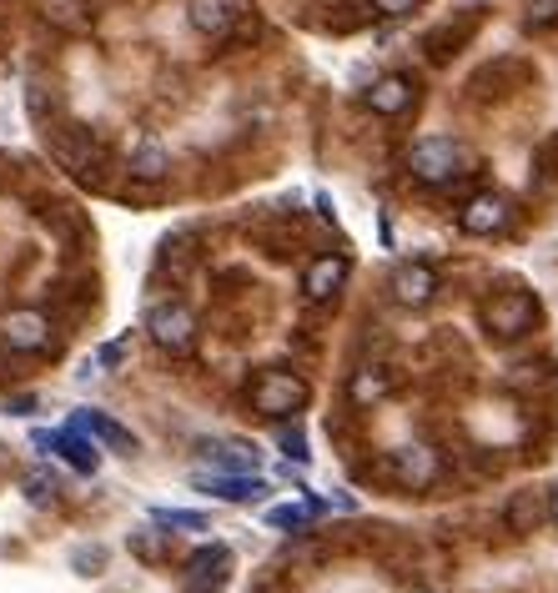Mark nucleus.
Returning <instances> with one entry per match:
<instances>
[{
    "label": "nucleus",
    "instance_id": "b1692460",
    "mask_svg": "<svg viewBox=\"0 0 558 593\" xmlns=\"http://www.w3.org/2000/svg\"><path fill=\"white\" fill-rule=\"evenodd\" d=\"M307 518H312V508L287 503V508H272V513H267V523H272V528H307Z\"/></svg>",
    "mask_w": 558,
    "mask_h": 593
},
{
    "label": "nucleus",
    "instance_id": "6ab92c4d",
    "mask_svg": "<svg viewBox=\"0 0 558 593\" xmlns=\"http://www.w3.org/2000/svg\"><path fill=\"white\" fill-rule=\"evenodd\" d=\"M71 428H81L86 438H101L106 448H116V452H136V438L121 428V423H111L106 413H76V418H71Z\"/></svg>",
    "mask_w": 558,
    "mask_h": 593
},
{
    "label": "nucleus",
    "instance_id": "39448f33",
    "mask_svg": "<svg viewBox=\"0 0 558 593\" xmlns=\"http://www.w3.org/2000/svg\"><path fill=\"white\" fill-rule=\"evenodd\" d=\"M388 483L403 488V493H423V488H433L443 478V458L427 443H407V448H393L383 462Z\"/></svg>",
    "mask_w": 558,
    "mask_h": 593
},
{
    "label": "nucleus",
    "instance_id": "f03ea898",
    "mask_svg": "<svg viewBox=\"0 0 558 593\" xmlns=\"http://www.w3.org/2000/svg\"><path fill=\"white\" fill-rule=\"evenodd\" d=\"M186 21L207 41H241L257 35V21L247 11V0H186Z\"/></svg>",
    "mask_w": 558,
    "mask_h": 593
},
{
    "label": "nucleus",
    "instance_id": "7ed1b4c3",
    "mask_svg": "<svg viewBox=\"0 0 558 593\" xmlns=\"http://www.w3.org/2000/svg\"><path fill=\"white\" fill-rule=\"evenodd\" d=\"M534 322H538V296L524 292V287L493 292L488 302H483V327L498 342H514V337H524V332H534Z\"/></svg>",
    "mask_w": 558,
    "mask_h": 593
},
{
    "label": "nucleus",
    "instance_id": "cd10ccee",
    "mask_svg": "<svg viewBox=\"0 0 558 593\" xmlns=\"http://www.w3.org/2000/svg\"><path fill=\"white\" fill-rule=\"evenodd\" d=\"M121 352H126V342H106V347H101V363H121Z\"/></svg>",
    "mask_w": 558,
    "mask_h": 593
},
{
    "label": "nucleus",
    "instance_id": "20e7f679",
    "mask_svg": "<svg viewBox=\"0 0 558 593\" xmlns=\"http://www.w3.org/2000/svg\"><path fill=\"white\" fill-rule=\"evenodd\" d=\"M247 397H252L257 418L282 423V418H292V413H302L312 393H307V383L297 373H262L252 387H247Z\"/></svg>",
    "mask_w": 558,
    "mask_h": 593
},
{
    "label": "nucleus",
    "instance_id": "a211bd4d",
    "mask_svg": "<svg viewBox=\"0 0 558 593\" xmlns=\"http://www.w3.org/2000/svg\"><path fill=\"white\" fill-rule=\"evenodd\" d=\"M202 452L217 458L221 472H257V462H262L252 443H241V438H211V443H202Z\"/></svg>",
    "mask_w": 558,
    "mask_h": 593
},
{
    "label": "nucleus",
    "instance_id": "423d86ee",
    "mask_svg": "<svg viewBox=\"0 0 558 593\" xmlns=\"http://www.w3.org/2000/svg\"><path fill=\"white\" fill-rule=\"evenodd\" d=\"M146 337L162 352L182 357V352L197 347V318H192V308H182V302H156V308L146 312Z\"/></svg>",
    "mask_w": 558,
    "mask_h": 593
},
{
    "label": "nucleus",
    "instance_id": "412c9836",
    "mask_svg": "<svg viewBox=\"0 0 558 593\" xmlns=\"http://www.w3.org/2000/svg\"><path fill=\"white\" fill-rule=\"evenodd\" d=\"M21 493L31 498L35 508H51L55 503V472H45V468L25 472V478H21Z\"/></svg>",
    "mask_w": 558,
    "mask_h": 593
},
{
    "label": "nucleus",
    "instance_id": "9b49d317",
    "mask_svg": "<svg viewBox=\"0 0 558 593\" xmlns=\"http://www.w3.org/2000/svg\"><path fill=\"white\" fill-rule=\"evenodd\" d=\"M388 287H393V296L403 308H427V302L438 296V272L427 262H397L393 277H388Z\"/></svg>",
    "mask_w": 558,
    "mask_h": 593
},
{
    "label": "nucleus",
    "instance_id": "4be33fe9",
    "mask_svg": "<svg viewBox=\"0 0 558 593\" xmlns=\"http://www.w3.org/2000/svg\"><path fill=\"white\" fill-rule=\"evenodd\" d=\"M132 549H136V559H146V563H162L166 559V543H162V533H156V528H136Z\"/></svg>",
    "mask_w": 558,
    "mask_h": 593
},
{
    "label": "nucleus",
    "instance_id": "6e6552de",
    "mask_svg": "<svg viewBox=\"0 0 558 593\" xmlns=\"http://www.w3.org/2000/svg\"><path fill=\"white\" fill-rule=\"evenodd\" d=\"M508 221H514V201H508L504 191H478V197H468L458 211V227L468 231V237H498V231H508Z\"/></svg>",
    "mask_w": 558,
    "mask_h": 593
},
{
    "label": "nucleus",
    "instance_id": "5701e85b",
    "mask_svg": "<svg viewBox=\"0 0 558 593\" xmlns=\"http://www.w3.org/2000/svg\"><path fill=\"white\" fill-rule=\"evenodd\" d=\"M156 523H162V528H182V533H202V528H207V518L186 513V508H156Z\"/></svg>",
    "mask_w": 558,
    "mask_h": 593
},
{
    "label": "nucleus",
    "instance_id": "ddd939ff",
    "mask_svg": "<svg viewBox=\"0 0 558 593\" xmlns=\"http://www.w3.org/2000/svg\"><path fill=\"white\" fill-rule=\"evenodd\" d=\"M393 387H397V373L388 363H358L348 373V397H352V407H378V403H388L393 397Z\"/></svg>",
    "mask_w": 558,
    "mask_h": 593
},
{
    "label": "nucleus",
    "instance_id": "f8f14e48",
    "mask_svg": "<svg viewBox=\"0 0 558 593\" xmlns=\"http://www.w3.org/2000/svg\"><path fill=\"white\" fill-rule=\"evenodd\" d=\"M192 488L221 498V503H257V498L267 493V483L257 478V472H197Z\"/></svg>",
    "mask_w": 558,
    "mask_h": 593
},
{
    "label": "nucleus",
    "instance_id": "4468645a",
    "mask_svg": "<svg viewBox=\"0 0 558 593\" xmlns=\"http://www.w3.org/2000/svg\"><path fill=\"white\" fill-rule=\"evenodd\" d=\"M35 448L61 452V458H66L76 472H96V468H101L96 443H91L81 428H66V433H35Z\"/></svg>",
    "mask_w": 558,
    "mask_h": 593
},
{
    "label": "nucleus",
    "instance_id": "aec40b11",
    "mask_svg": "<svg viewBox=\"0 0 558 593\" xmlns=\"http://www.w3.org/2000/svg\"><path fill=\"white\" fill-rule=\"evenodd\" d=\"M126 166H132L136 181H162V176L172 171V152H166L162 142H152V136H146V142L132 152V162H126Z\"/></svg>",
    "mask_w": 558,
    "mask_h": 593
},
{
    "label": "nucleus",
    "instance_id": "c756f323",
    "mask_svg": "<svg viewBox=\"0 0 558 593\" xmlns=\"http://www.w3.org/2000/svg\"><path fill=\"white\" fill-rule=\"evenodd\" d=\"M413 593H433V589H413Z\"/></svg>",
    "mask_w": 558,
    "mask_h": 593
},
{
    "label": "nucleus",
    "instance_id": "dca6fc26",
    "mask_svg": "<svg viewBox=\"0 0 558 593\" xmlns=\"http://www.w3.org/2000/svg\"><path fill=\"white\" fill-rule=\"evenodd\" d=\"M544 523H548V493L518 488V493L508 498V508H504V528L514 533V539H528V533H538Z\"/></svg>",
    "mask_w": 558,
    "mask_h": 593
},
{
    "label": "nucleus",
    "instance_id": "bb28decb",
    "mask_svg": "<svg viewBox=\"0 0 558 593\" xmlns=\"http://www.w3.org/2000/svg\"><path fill=\"white\" fill-rule=\"evenodd\" d=\"M282 448H287V458L307 462V443H302V433H282Z\"/></svg>",
    "mask_w": 558,
    "mask_h": 593
},
{
    "label": "nucleus",
    "instance_id": "9d476101",
    "mask_svg": "<svg viewBox=\"0 0 558 593\" xmlns=\"http://www.w3.org/2000/svg\"><path fill=\"white\" fill-rule=\"evenodd\" d=\"M0 342L11 352H25V357H35V352H51V318L45 312H11V318L0 322Z\"/></svg>",
    "mask_w": 558,
    "mask_h": 593
},
{
    "label": "nucleus",
    "instance_id": "f257e3e1",
    "mask_svg": "<svg viewBox=\"0 0 558 593\" xmlns=\"http://www.w3.org/2000/svg\"><path fill=\"white\" fill-rule=\"evenodd\" d=\"M463 162H468L463 142H453V136H423L407 152V176L423 181V187H448V181L463 176Z\"/></svg>",
    "mask_w": 558,
    "mask_h": 593
},
{
    "label": "nucleus",
    "instance_id": "2eb2a0df",
    "mask_svg": "<svg viewBox=\"0 0 558 593\" xmlns=\"http://www.w3.org/2000/svg\"><path fill=\"white\" fill-rule=\"evenodd\" d=\"M348 272H352L348 257H338V252L318 257V262L302 272V296L307 302H332V296L342 292V282H348Z\"/></svg>",
    "mask_w": 558,
    "mask_h": 593
},
{
    "label": "nucleus",
    "instance_id": "393cba45",
    "mask_svg": "<svg viewBox=\"0 0 558 593\" xmlns=\"http://www.w3.org/2000/svg\"><path fill=\"white\" fill-rule=\"evenodd\" d=\"M528 25H558V0H528Z\"/></svg>",
    "mask_w": 558,
    "mask_h": 593
},
{
    "label": "nucleus",
    "instance_id": "f3484780",
    "mask_svg": "<svg viewBox=\"0 0 558 593\" xmlns=\"http://www.w3.org/2000/svg\"><path fill=\"white\" fill-rule=\"evenodd\" d=\"M413 101H417V86H413V76H383V81H372V91H368V111L372 116H403V111H413Z\"/></svg>",
    "mask_w": 558,
    "mask_h": 593
},
{
    "label": "nucleus",
    "instance_id": "1a4fd4ad",
    "mask_svg": "<svg viewBox=\"0 0 558 593\" xmlns=\"http://www.w3.org/2000/svg\"><path fill=\"white\" fill-rule=\"evenodd\" d=\"M231 579V549L227 543H207L186 559V593H221Z\"/></svg>",
    "mask_w": 558,
    "mask_h": 593
},
{
    "label": "nucleus",
    "instance_id": "0eeeda50",
    "mask_svg": "<svg viewBox=\"0 0 558 593\" xmlns=\"http://www.w3.org/2000/svg\"><path fill=\"white\" fill-rule=\"evenodd\" d=\"M51 156L66 166L71 176H96V166L106 162L101 142L86 132V126H61V132L51 136Z\"/></svg>",
    "mask_w": 558,
    "mask_h": 593
},
{
    "label": "nucleus",
    "instance_id": "a878e982",
    "mask_svg": "<svg viewBox=\"0 0 558 593\" xmlns=\"http://www.w3.org/2000/svg\"><path fill=\"white\" fill-rule=\"evenodd\" d=\"M417 0H372V11L388 15V21H403V15H413Z\"/></svg>",
    "mask_w": 558,
    "mask_h": 593
},
{
    "label": "nucleus",
    "instance_id": "c85d7f7f",
    "mask_svg": "<svg viewBox=\"0 0 558 593\" xmlns=\"http://www.w3.org/2000/svg\"><path fill=\"white\" fill-rule=\"evenodd\" d=\"M548 523H554V528H558V483H554V488H548Z\"/></svg>",
    "mask_w": 558,
    "mask_h": 593
}]
</instances>
